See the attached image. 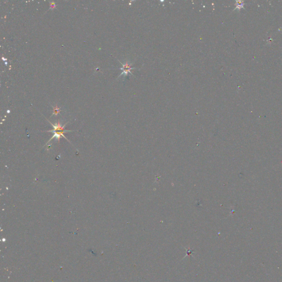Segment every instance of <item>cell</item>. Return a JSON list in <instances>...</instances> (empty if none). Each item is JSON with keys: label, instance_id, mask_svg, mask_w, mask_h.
<instances>
[{"label": "cell", "instance_id": "3", "mask_svg": "<svg viewBox=\"0 0 282 282\" xmlns=\"http://www.w3.org/2000/svg\"><path fill=\"white\" fill-rule=\"evenodd\" d=\"M53 115H57V114H59V113L60 112V108H59L57 106H56L55 107H53Z\"/></svg>", "mask_w": 282, "mask_h": 282}, {"label": "cell", "instance_id": "1", "mask_svg": "<svg viewBox=\"0 0 282 282\" xmlns=\"http://www.w3.org/2000/svg\"><path fill=\"white\" fill-rule=\"evenodd\" d=\"M49 122L51 123V125L53 126V130L47 131V132H53V133H54V134H53V136L52 137V138L49 141H48L47 143H49V142H50V141H51L54 138H56L57 140H58V141L60 142V140L61 136L64 137L66 140L68 141V140L67 139V138L64 135V132H66L72 131L65 130L64 128H65V126L66 125V124H65L64 126H62L60 121H58V122H56V123H55V124H53L52 123H51L50 121H49Z\"/></svg>", "mask_w": 282, "mask_h": 282}, {"label": "cell", "instance_id": "4", "mask_svg": "<svg viewBox=\"0 0 282 282\" xmlns=\"http://www.w3.org/2000/svg\"><path fill=\"white\" fill-rule=\"evenodd\" d=\"M56 5L55 3L53 2H52L50 3V9H53V8L56 7Z\"/></svg>", "mask_w": 282, "mask_h": 282}, {"label": "cell", "instance_id": "2", "mask_svg": "<svg viewBox=\"0 0 282 282\" xmlns=\"http://www.w3.org/2000/svg\"><path fill=\"white\" fill-rule=\"evenodd\" d=\"M120 63L122 65V68H120V69L121 70H122V72L121 73V75L119 76V77L123 75H124V76H127L128 75V73H131L132 75H133V74L131 72V70L132 69H136V67H132V64H129L128 62V61H126V63L125 64H122L121 63V62L119 61ZM134 76V75H133Z\"/></svg>", "mask_w": 282, "mask_h": 282}]
</instances>
